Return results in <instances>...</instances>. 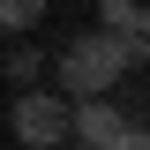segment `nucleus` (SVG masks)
I'll list each match as a JSON object with an SVG mask.
<instances>
[{"instance_id": "obj_4", "label": "nucleus", "mask_w": 150, "mask_h": 150, "mask_svg": "<svg viewBox=\"0 0 150 150\" xmlns=\"http://www.w3.org/2000/svg\"><path fill=\"white\" fill-rule=\"evenodd\" d=\"M120 128H128L120 105H75V120H68V135H83V150H112Z\"/></svg>"}, {"instance_id": "obj_3", "label": "nucleus", "mask_w": 150, "mask_h": 150, "mask_svg": "<svg viewBox=\"0 0 150 150\" xmlns=\"http://www.w3.org/2000/svg\"><path fill=\"white\" fill-rule=\"evenodd\" d=\"M98 30L120 45V60H150V8L143 0H98Z\"/></svg>"}, {"instance_id": "obj_7", "label": "nucleus", "mask_w": 150, "mask_h": 150, "mask_svg": "<svg viewBox=\"0 0 150 150\" xmlns=\"http://www.w3.org/2000/svg\"><path fill=\"white\" fill-rule=\"evenodd\" d=\"M112 150H150V128H135V120H128V128L112 135Z\"/></svg>"}, {"instance_id": "obj_6", "label": "nucleus", "mask_w": 150, "mask_h": 150, "mask_svg": "<svg viewBox=\"0 0 150 150\" xmlns=\"http://www.w3.org/2000/svg\"><path fill=\"white\" fill-rule=\"evenodd\" d=\"M8 75H15V83H38V53H30V45H15V53H8Z\"/></svg>"}, {"instance_id": "obj_1", "label": "nucleus", "mask_w": 150, "mask_h": 150, "mask_svg": "<svg viewBox=\"0 0 150 150\" xmlns=\"http://www.w3.org/2000/svg\"><path fill=\"white\" fill-rule=\"evenodd\" d=\"M120 75H128V60H120V45H112L105 30H83L68 53H60V83H68L75 98H105Z\"/></svg>"}, {"instance_id": "obj_2", "label": "nucleus", "mask_w": 150, "mask_h": 150, "mask_svg": "<svg viewBox=\"0 0 150 150\" xmlns=\"http://www.w3.org/2000/svg\"><path fill=\"white\" fill-rule=\"evenodd\" d=\"M68 120H75V105L53 98V90H23L15 98V143L23 150H60L68 143Z\"/></svg>"}, {"instance_id": "obj_5", "label": "nucleus", "mask_w": 150, "mask_h": 150, "mask_svg": "<svg viewBox=\"0 0 150 150\" xmlns=\"http://www.w3.org/2000/svg\"><path fill=\"white\" fill-rule=\"evenodd\" d=\"M45 23V0H0V30H30Z\"/></svg>"}]
</instances>
